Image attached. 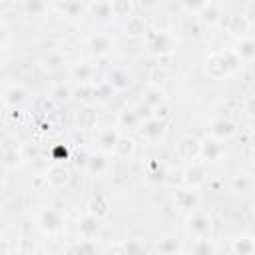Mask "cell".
Listing matches in <instances>:
<instances>
[{"mask_svg":"<svg viewBox=\"0 0 255 255\" xmlns=\"http://www.w3.org/2000/svg\"><path fill=\"white\" fill-rule=\"evenodd\" d=\"M235 58L231 56V54H213L209 60H207V66H205V70H207V74L211 76V78H221V76H225L231 68H235Z\"/></svg>","mask_w":255,"mask_h":255,"instance_id":"1","label":"cell"},{"mask_svg":"<svg viewBox=\"0 0 255 255\" xmlns=\"http://www.w3.org/2000/svg\"><path fill=\"white\" fill-rule=\"evenodd\" d=\"M177 153L181 159L195 161L201 155V141H197L195 137H183L177 143Z\"/></svg>","mask_w":255,"mask_h":255,"instance_id":"2","label":"cell"},{"mask_svg":"<svg viewBox=\"0 0 255 255\" xmlns=\"http://www.w3.org/2000/svg\"><path fill=\"white\" fill-rule=\"evenodd\" d=\"M100 227H102L100 217H96V215H92V213H86V215L78 221V229H80V233H82L84 239H94V237L100 233Z\"/></svg>","mask_w":255,"mask_h":255,"instance_id":"3","label":"cell"},{"mask_svg":"<svg viewBox=\"0 0 255 255\" xmlns=\"http://www.w3.org/2000/svg\"><path fill=\"white\" fill-rule=\"evenodd\" d=\"M209 227H211L209 217L207 215H201V213L191 215L189 221H187V231L193 233L195 237H205L209 233Z\"/></svg>","mask_w":255,"mask_h":255,"instance_id":"4","label":"cell"},{"mask_svg":"<svg viewBox=\"0 0 255 255\" xmlns=\"http://www.w3.org/2000/svg\"><path fill=\"white\" fill-rule=\"evenodd\" d=\"M40 223H42V227L46 229V231H58V229H62V225H64V217H62V213L58 211V209H46V211H42V215H40Z\"/></svg>","mask_w":255,"mask_h":255,"instance_id":"5","label":"cell"},{"mask_svg":"<svg viewBox=\"0 0 255 255\" xmlns=\"http://www.w3.org/2000/svg\"><path fill=\"white\" fill-rule=\"evenodd\" d=\"M46 181H48L50 185H54V187L66 185V183L70 181V171H68V167H64V165H60V163L52 165V167L48 169V173H46Z\"/></svg>","mask_w":255,"mask_h":255,"instance_id":"6","label":"cell"},{"mask_svg":"<svg viewBox=\"0 0 255 255\" xmlns=\"http://www.w3.org/2000/svg\"><path fill=\"white\" fill-rule=\"evenodd\" d=\"M2 159H4V165L6 167H14V165L20 163L22 155H20V149H18L16 141L4 139V143H2Z\"/></svg>","mask_w":255,"mask_h":255,"instance_id":"7","label":"cell"},{"mask_svg":"<svg viewBox=\"0 0 255 255\" xmlns=\"http://www.w3.org/2000/svg\"><path fill=\"white\" fill-rule=\"evenodd\" d=\"M165 131V122L159 120V118H151L147 122H143V128H141V135H145L147 139H159Z\"/></svg>","mask_w":255,"mask_h":255,"instance_id":"8","label":"cell"},{"mask_svg":"<svg viewBox=\"0 0 255 255\" xmlns=\"http://www.w3.org/2000/svg\"><path fill=\"white\" fill-rule=\"evenodd\" d=\"M223 153V143H221V139H217V137H209V139H203L201 141V155L205 157V159H217L219 155Z\"/></svg>","mask_w":255,"mask_h":255,"instance_id":"9","label":"cell"},{"mask_svg":"<svg viewBox=\"0 0 255 255\" xmlns=\"http://www.w3.org/2000/svg\"><path fill=\"white\" fill-rule=\"evenodd\" d=\"M235 131V124L227 118H219L211 124V133L217 137V139H223V137H229L231 133Z\"/></svg>","mask_w":255,"mask_h":255,"instance_id":"10","label":"cell"},{"mask_svg":"<svg viewBox=\"0 0 255 255\" xmlns=\"http://www.w3.org/2000/svg\"><path fill=\"white\" fill-rule=\"evenodd\" d=\"M205 175H207V171L201 163H191V167L185 171V183L189 187H197L205 181Z\"/></svg>","mask_w":255,"mask_h":255,"instance_id":"11","label":"cell"},{"mask_svg":"<svg viewBox=\"0 0 255 255\" xmlns=\"http://www.w3.org/2000/svg\"><path fill=\"white\" fill-rule=\"evenodd\" d=\"M24 96H26L24 88H20V86H10V88H6V92H4V104L10 106V108H16L18 104L24 102Z\"/></svg>","mask_w":255,"mask_h":255,"instance_id":"12","label":"cell"},{"mask_svg":"<svg viewBox=\"0 0 255 255\" xmlns=\"http://www.w3.org/2000/svg\"><path fill=\"white\" fill-rule=\"evenodd\" d=\"M149 48H151L155 54L169 52V50H171V38H169L165 32H157V34L153 36V40L149 42Z\"/></svg>","mask_w":255,"mask_h":255,"instance_id":"13","label":"cell"},{"mask_svg":"<svg viewBox=\"0 0 255 255\" xmlns=\"http://www.w3.org/2000/svg\"><path fill=\"white\" fill-rule=\"evenodd\" d=\"M118 139H120V135H118V131L112 129V128H106V129L100 133V145H102L104 151H114Z\"/></svg>","mask_w":255,"mask_h":255,"instance_id":"14","label":"cell"},{"mask_svg":"<svg viewBox=\"0 0 255 255\" xmlns=\"http://www.w3.org/2000/svg\"><path fill=\"white\" fill-rule=\"evenodd\" d=\"M163 92L159 90V88H149V90H145V94H143V104H147L149 108H153V110H157V108H161L163 106Z\"/></svg>","mask_w":255,"mask_h":255,"instance_id":"15","label":"cell"},{"mask_svg":"<svg viewBox=\"0 0 255 255\" xmlns=\"http://www.w3.org/2000/svg\"><path fill=\"white\" fill-rule=\"evenodd\" d=\"M175 203L179 209H193L197 203V195H195V191H177Z\"/></svg>","mask_w":255,"mask_h":255,"instance_id":"16","label":"cell"},{"mask_svg":"<svg viewBox=\"0 0 255 255\" xmlns=\"http://www.w3.org/2000/svg\"><path fill=\"white\" fill-rule=\"evenodd\" d=\"M237 58L243 60H251L255 58V40L253 38H243L237 46Z\"/></svg>","mask_w":255,"mask_h":255,"instance_id":"17","label":"cell"},{"mask_svg":"<svg viewBox=\"0 0 255 255\" xmlns=\"http://www.w3.org/2000/svg\"><path fill=\"white\" fill-rule=\"evenodd\" d=\"M68 255H96V247H94L92 239H84L80 243H74L68 249Z\"/></svg>","mask_w":255,"mask_h":255,"instance_id":"18","label":"cell"},{"mask_svg":"<svg viewBox=\"0 0 255 255\" xmlns=\"http://www.w3.org/2000/svg\"><path fill=\"white\" fill-rule=\"evenodd\" d=\"M247 30V20L243 16H229L227 20V32L233 36H241Z\"/></svg>","mask_w":255,"mask_h":255,"instance_id":"19","label":"cell"},{"mask_svg":"<svg viewBox=\"0 0 255 255\" xmlns=\"http://www.w3.org/2000/svg\"><path fill=\"white\" fill-rule=\"evenodd\" d=\"M177 249H179V239H175V237H165L157 245L159 255H177Z\"/></svg>","mask_w":255,"mask_h":255,"instance_id":"20","label":"cell"},{"mask_svg":"<svg viewBox=\"0 0 255 255\" xmlns=\"http://www.w3.org/2000/svg\"><path fill=\"white\" fill-rule=\"evenodd\" d=\"M233 249L239 255H253L255 253V239H251V237H239V239H235Z\"/></svg>","mask_w":255,"mask_h":255,"instance_id":"21","label":"cell"},{"mask_svg":"<svg viewBox=\"0 0 255 255\" xmlns=\"http://www.w3.org/2000/svg\"><path fill=\"white\" fill-rule=\"evenodd\" d=\"M191 253L193 255H213L215 249H213V243L207 237H197L193 247H191Z\"/></svg>","mask_w":255,"mask_h":255,"instance_id":"22","label":"cell"},{"mask_svg":"<svg viewBox=\"0 0 255 255\" xmlns=\"http://www.w3.org/2000/svg\"><path fill=\"white\" fill-rule=\"evenodd\" d=\"M90 48H92V52L94 54H106L110 48H112V42H110V38H106V36H94V38H90Z\"/></svg>","mask_w":255,"mask_h":255,"instance_id":"23","label":"cell"},{"mask_svg":"<svg viewBox=\"0 0 255 255\" xmlns=\"http://www.w3.org/2000/svg\"><path fill=\"white\" fill-rule=\"evenodd\" d=\"M128 84H129V76H128V72L116 68V70L110 74V86H114L116 90H124V88H128Z\"/></svg>","mask_w":255,"mask_h":255,"instance_id":"24","label":"cell"},{"mask_svg":"<svg viewBox=\"0 0 255 255\" xmlns=\"http://www.w3.org/2000/svg\"><path fill=\"white\" fill-rule=\"evenodd\" d=\"M114 153H118L120 157H128V155H131V153H133V141H131L129 137H122V135H120Z\"/></svg>","mask_w":255,"mask_h":255,"instance_id":"25","label":"cell"},{"mask_svg":"<svg viewBox=\"0 0 255 255\" xmlns=\"http://www.w3.org/2000/svg\"><path fill=\"white\" fill-rule=\"evenodd\" d=\"M124 255H145V245L139 239H128L124 243Z\"/></svg>","mask_w":255,"mask_h":255,"instance_id":"26","label":"cell"},{"mask_svg":"<svg viewBox=\"0 0 255 255\" xmlns=\"http://www.w3.org/2000/svg\"><path fill=\"white\" fill-rule=\"evenodd\" d=\"M139 116L135 114V110H124L120 114V124L122 126H128V128H137L139 126Z\"/></svg>","mask_w":255,"mask_h":255,"instance_id":"27","label":"cell"},{"mask_svg":"<svg viewBox=\"0 0 255 255\" xmlns=\"http://www.w3.org/2000/svg\"><path fill=\"white\" fill-rule=\"evenodd\" d=\"M106 167H108V159H106V155H102V153L92 155V159H90V169H92V171L102 173Z\"/></svg>","mask_w":255,"mask_h":255,"instance_id":"28","label":"cell"},{"mask_svg":"<svg viewBox=\"0 0 255 255\" xmlns=\"http://www.w3.org/2000/svg\"><path fill=\"white\" fill-rule=\"evenodd\" d=\"M251 185V179L245 175V173H237L235 179H233V189L235 191H247Z\"/></svg>","mask_w":255,"mask_h":255,"instance_id":"29","label":"cell"},{"mask_svg":"<svg viewBox=\"0 0 255 255\" xmlns=\"http://www.w3.org/2000/svg\"><path fill=\"white\" fill-rule=\"evenodd\" d=\"M60 64H64V58H62V54H58V52H52V54H48V56L44 58V66L50 68V70L58 68Z\"/></svg>","mask_w":255,"mask_h":255,"instance_id":"30","label":"cell"},{"mask_svg":"<svg viewBox=\"0 0 255 255\" xmlns=\"http://www.w3.org/2000/svg\"><path fill=\"white\" fill-rule=\"evenodd\" d=\"M133 110H135V114L139 116V120H145V122H147V120L155 118V116H153V108H149V106H147V104H143V102H141V104H137Z\"/></svg>","mask_w":255,"mask_h":255,"instance_id":"31","label":"cell"},{"mask_svg":"<svg viewBox=\"0 0 255 255\" xmlns=\"http://www.w3.org/2000/svg\"><path fill=\"white\" fill-rule=\"evenodd\" d=\"M128 32L133 34V36L141 34V32H143V22H141L137 16H131V18L128 20Z\"/></svg>","mask_w":255,"mask_h":255,"instance_id":"32","label":"cell"},{"mask_svg":"<svg viewBox=\"0 0 255 255\" xmlns=\"http://www.w3.org/2000/svg\"><path fill=\"white\" fill-rule=\"evenodd\" d=\"M90 74H92V70H90L88 66H80V68L74 70V76H76L80 82H88V80H90Z\"/></svg>","mask_w":255,"mask_h":255,"instance_id":"33","label":"cell"},{"mask_svg":"<svg viewBox=\"0 0 255 255\" xmlns=\"http://www.w3.org/2000/svg\"><path fill=\"white\" fill-rule=\"evenodd\" d=\"M52 96H54L56 100H68V98H70V90H68L66 86H56L54 92H52Z\"/></svg>","mask_w":255,"mask_h":255,"instance_id":"34","label":"cell"},{"mask_svg":"<svg viewBox=\"0 0 255 255\" xmlns=\"http://www.w3.org/2000/svg\"><path fill=\"white\" fill-rule=\"evenodd\" d=\"M245 112H247L251 118H255V96H251V98L245 102Z\"/></svg>","mask_w":255,"mask_h":255,"instance_id":"35","label":"cell"},{"mask_svg":"<svg viewBox=\"0 0 255 255\" xmlns=\"http://www.w3.org/2000/svg\"><path fill=\"white\" fill-rule=\"evenodd\" d=\"M253 129H255V124H253Z\"/></svg>","mask_w":255,"mask_h":255,"instance_id":"36","label":"cell"}]
</instances>
